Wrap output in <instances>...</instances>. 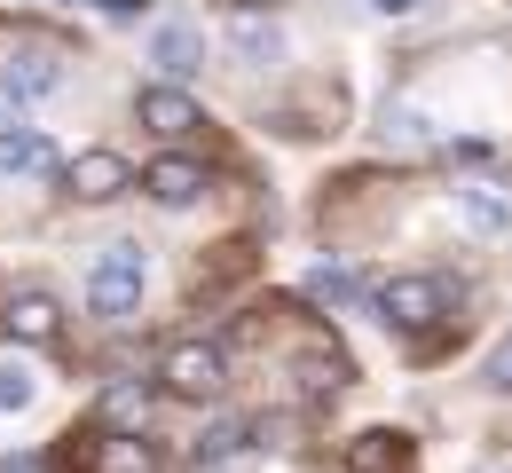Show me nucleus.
<instances>
[{"instance_id":"nucleus-1","label":"nucleus","mask_w":512,"mask_h":473,"mask_svg":"<svg viewBox=\"0 0 512 473\" xmlns=\"http://www.w3.org/2000/svg\"><path fill=\"white\" fill-rule=\"evenodd\" d=\"M379 316L394 332H434L449 316V284L442 276H386L379 284Z\"/></svg>"},{"instance_id":"nucleus-2","label":"nucleus","mask_w":512,"mask_h":473,"mask_svg":"<svg viewBox=\"0 0 512 473\" xmlns=\"http://www.w3.org/2000/svg\"><path fill=\"white\" fill-rule=\"evenodd\" d=\"M158 379H166L174 395H190V403H205V395H221V387H229V355H221L213 339H182V347H166V363H158Z\"/></svg>"},{"instance_id":"nucleus-3","label":"nucleus","mask_w":512,"mask_h":473,"mask_svg":"<svg viewBox=\"0 0 512 473\" xmlns=\"http://www.w3.org/2000/svg\"><path fill=\"white\" fill-rule=\"evenodd\" d=\"M142 276H150L142 253H134V245H111V253L87 269V308H95V316H127L134 300H142Z\"/></svg>"},{"instance_id":"nucleus-4","label":"nucleus","mask_w":512,"mask_h":473,"mask_svg":"<svg viewBox=\"0 0 512 473\" xmlns=\"http://www.w3.org/2000/svg\"><path fill=\"white\" fill-rule=\"evenodd\" d=\"M64 190L79 205H111V198H127V190H134V166L119 158V150H79V158L64 166Z\"/></svg>"},{"instance_id":"nucleus-5","label":"nucleus","mask_w":512,"mask_h":473,"mask_svg":"<svg viewBox=\"0 0 512 473\" xmlns=\"http://www.w3.org/2000/svg\"><path fill=\"white\" fill-rule=\"evenodd\" d=\"M134 111H142V127H150V135H166V142H182V135H197V127H205V119H197V103L174 87V79L142 87V95H134Z\"/></svg>"},{"instance_id":"nucleus-6","label":"nucleus","mask_w":512,"mask_h":473,"mask_svg":"<svg viewBox=\"0 0 512 473\" xmlns=\"http://www.w3.org/2000/svg\"><path fill=\"white\" fill-rule=\"evenodd\" d=\"M0 174H64V158L40 127H0Z\"/></svg>"},{"instance_id":"nucleus-7","label":"nucleus","mask_w":512,"mask_h":473,"mask_svg":"<svg viewBox=\"0 0 512 473\" xmlns=\"http://www.w3.org/2000/svg\"><path fill=\"white\" fill-rule=\"evenodd\" d=\"M8 339H24V347H56V339H64V308H56L48 292L8 300Z\"/></svg>"},{"instance_id":"nucleus-8","label":"nucleus","mask_w":512,"mask_h":473,"mask_svg":"<svg viewBox=\"0 0 512 473\" xmlns=\"http://www.w3.org/2000/svg\"><path fill=\"white\" fill-rule=\"evenodd\" d=\"M142 190L182 213V205L205 198V166H190V158H158V166H142Z\"/></svg>"},{"instance_id":"nucleus-9","label":"nucleus","mask_w":512,"mask_h":473,"mask_svg":"<svg viewBox=\"0 0 512 473\" xmlns=\"http://www.w3.org/2000/svg\"><path fill=\"white\" fill-rule=\"evenodd\" d=\"M221 48H229L237 64H276V56H284V32H276L268 16H229V24H221Z\"/></svg>"},{"instance_id":"nucleus-10","label":"nucleus","mask_w":512,"mask_h":473,"mask_svg":"<svg viewBox=\"0 0 512 473\" xmlns=\"http://www.w3.org/2000/svg\"><path fill=\"white\" fill-rule=\"evenodd\" d=\"M150 64L166 71V79H190V71L205 64V40H197L190 24H158V32H150Z\"/></svg>"},{"instance_id":"nucleus-11","label":"nucleus","mask_w":512,"mask_h":473,"mask_svg":"<svg viewBox=\"0 0 512 473\" xmlns=\"http://www.w3.org/2000/svg\"><path fill=\"white\" fill-rule=\"evenodd\" d=\"M457 213H465V229H473V237H512V198H505V190L465 182V190H457Z\"/></svg>"},{"instance_id":"nucleus-12","label":"nucleus","mask_w":512,"mask_h":473,"mask_svg":"<svg viewBox=\"0 0 512 473\" xmlns=\"http://www.w3.org/2000/svg\"><path fill=\"white\" fill-rule=\"evenodd\" d=\"M245 442H253V426H245V418H213V426L190 442V458H197V473H205V466H229V458H245Z\"/></svg>"},{"instance_id":"nucleus-13","label":"nucleus","mask_w":512,"mask_h":473,"mask_svg":"<svg viewBox=\"0 0 512 473\" xmlns=\"http://www.w3.org/2000/svg\"><path fill=\"white\" fill-rule=\"evenodd\" d=\"M300 284H308V300H316V308H355V300H363V276H355V269H339V261L308 269Z\"/></svg>"},{"instance_id":"nucleus-14","label":"nucleus","mask_w":512,"mask_h":473,"mask_svg":"<svg viewBox=\"0 0 512 473\" xmlns=\"http://www.w3.org/2000/svg\"><path fill=\"white\" fill-rule=\"evenodd\" d=\"M103 418H111L119 434H142V426H150V379H119V387L103 395Z\"/></svg>"},{"instance_id":"nucleus-15","label":"nucleus","mask_w":512,"mask_h":473,"mask_svg":"<svg viewBox=\"0 0 512 473\" xmlns=\"http://www.w3.org/2000/svg\"><path fill=\"white\" fill-rule=\"evenodd\" d=\"M0 87H8V95H24V103H32V95H56V87H64V64H56V56H16Z\"/></svg>"},{"instance_id":"nucleus-16","label":"nucleus","mask_w":512,"mask_h":473,"mask_svg":"<svg viewBox=\"0 0 512 473\" xmlns=\"http://www.w3.org/2000/svg\"><path fill=\"white\" fill-rule=\"evenodd\" d=\"M103 473H158V450L142 434H119V442H103Z\"/></svg>"},{"instance_id":"nucleus-17","label":"nucleus","mask_w":512,"mask_h":473,"mask_svg":"<svg viewBox=\"0 0 512 473\" xmlns=\"http://www.w3.org/2000/svg\"><path fill=\"white\" fill-rule=\"evenodd\" d=\"M32 395H40V379H32L24 363H0V418H8V410H32Z\"/></svg>"},{"instance_id":"nucleus-18","label":"nucleus","mask_w":512,"mask_h":473,"mask_svg":"<svg viewBox=\"0 0 512 473\" xmlns=\"http://www.w3.org/2000/svg\"><path fill=\"white\" fill-rule=\"evenodd\" d=\"M386 142H410V150H418V142H434V119L410 111V103H394V111H386Z\"/></svg>"},{"instance_id":"nucleus-19","label":"nucleus","mask_w":512,"mask_h":473,"mask_svg":"<svg viewBox=\"0 0 512 473\" xmlns=\"http://www.w3.org/2000/svg\"><path fill=\"white\" fill-rule=\"evenodd\" d=\"M481 379H489L497 395H512V332L497 339V347H489V363H481Z\"/></svg>"},{"instance_id":"nucleus-20","label":"nucleus","mask_w":512,"mask_h":473,"mask_svg":"<svg viewBox=\"0 0 512 473\" xmlns=\"http://www.w3.org/2000/svg\"><path fill=\"white\" fill-rule=\"evenodd\" d=\"M300 387H308V395L339 387V363H323V355H300Z\"/></svg>"},{"instance_id":"nucleus-21","label":"nucleus","mask_w":512,"mask_h":473,"mask_svg":"<svg viewBox=\"0 0 512 473\" xmlns=\"http://www.w3.org/2000/svg\"><path fill=\"white\" fill-rule=\"evenodd\" d=\"M355 473H386V434H363V442H355Z\"/></svg>"},{"instance_id":"nucleus-22","label":"nucleus","mask_w":512,"mask_h":473,"mask_svg":"<svg viewBox=\"0 0 512 473\" xmlns=\"http://www.w3.org/2000/svg\"><path fill=\"white\" fill-rule=\"evenodd\" d=\"M0 127H32V103H24V95H8V87H0Z\"/></svg>"},{"instance_id":"nucleus-23","label":"nucleus","mask_w":512,"mask_h":473,"mask_svg":"<svg viewBox=\"0 0 512 473\" xmlns=\"http://www.w3.org/2000/svg\"><path fill=\"white\" fill-rule=\"evenodd\" d=\"M87 8H103V16H142V0H87Z\"/></svg>"},{"instance_id":"nucleus-24","label":"nucleus","mask_w":512,"mask_h":473,"mask_svg":"<svg viewBox=\"0 0 512 473\" xmlns=\"http://www.w3.org/2000/svg\"><path fill=\"white\" fill-rule=\"evenodd\" d=\"M0 473H40V466H32L24 450H0Z\"/></svg>"},{"instance_id":"nucleus-25","label":"nucleus","mask_w":512,"mask_h":473,"mask_svg":"<svg viewBox=\"0 0 512 473\" xmlns=\"http://www.w3.org/2000/svg\"><path fill=\"white\" fill-rule=\"evenodd\" d=\"M379 8H386V16H410V8H418V0H379Z\"/></svg>"}]
</instances>
